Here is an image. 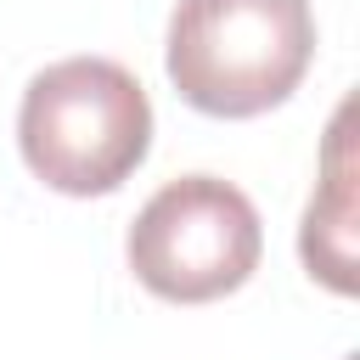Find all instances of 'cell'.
Returning <instances> with one entry per match:
<instances>
[{"instance_id":"1","label":"cell","mask_w":360,"mask_h":360,"mask_svg":"<svg viewBox=\"0 0 360 360\" xmlns=\"http://www.w3.org/2000/svg\"><path fill=\"white\" fill-rule=\"evenodd\" d=\"M17 146L34 180L62 197L118 191L152 152V101L112 56H62L22 90Z\"/></svg>"},{"instance_id":"2","label":"cell","mask_w":360,"mask_h":360,"mask_svg":"<svg viewBox=\"0 0 360 360\" xmlns=\"http://www.w3.org/2000/svg\"><path fill=\"white\" fill-rule=\"evenodd\" d=\"M309 62V0H180L169 17V84L208 118H259L281 107L304 84Z\"/></svg>"},{"instance_id":"3","label":"cell","mask_w":360,"mask_h":360,"mask_svg":"<svg viewBox=\"0 0 360 360\" xmlns=\"http://www.w3.org/2000/svg\"><path fill=\"white\" fill-rule=\"evenodd\" d=\"M135 281L163 304H214L236 292L264 253L259 208L219 174H180L146 197L124 236Z\"/></svg>"},{"instance_id":"4","label":"cell","mask_w":360,"mask_h":360,"mask_svg":"<svg viewBox=\"0 0 360 360\" xmlns=\"http://www.w3.org/2000/svg\"><path fill=\"white\" fill-rule=\"evenodd\" d=\"M343 129H349V107L332 124L326 186H321V197H309L304 236H298V253H304L309 276H321L332 292H354V253H349V219H354V208H349V146H343Z\"/></svg>"}]
</instances>
